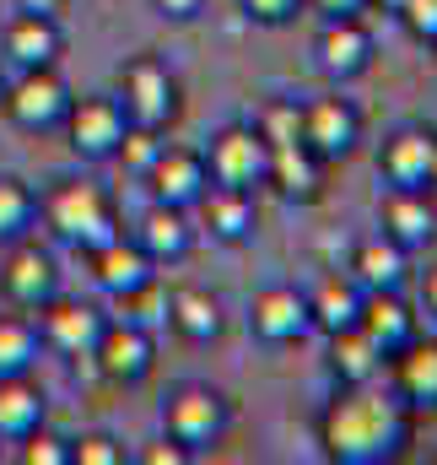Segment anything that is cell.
<instances>
[{"label": "cell", "mask_w": 437, "mask_h": 465, "mask_svg": "<svg viewBox=\"0 0 437 465\" xmlns=\"http://www.w3.org/2000/svg\"><path fill=\"white\" fill-rule=\"evenodd\" d=\"M416 439L411 406L373 384H335L329 406L319 411V444L335 465H394Z\"/></svg>", "instance_id": "6da1fadb"}, {"label": "cell", "mask_w": 437, "mask_h": 465, "mask_svg": "<svg viewBox=\"0 0 437 465\" xmlns=\"http://www.w3.org/2000/svg\"><path fill=\"white\" fill-rule=\"evenodd\" d=\"M38 217L49 223L54 238H65L76 254H87V249H98V243H109V238L124 232L119 212H113V195L98 179H82V173L54 179V184L38 195Z\"/></svg>", "instance_id": "7a4b0ae2"}, {"label": "cell", "mask_w": 437, "mask_h": 465, "mask_svg": "<svg viewBox=\"0 0 437 465\" xmlns=\"http://www.w3.org/2000/svg\"><path fill=\"white\" fill-rule=\"evenodd\" d=\"M232 417H238L232 401L221 395L217 384H206V379H184V384H173L168 401H162V433L179 439L195 460L211 455L221 439L232 433Z\"/></svg>", "instance_id": "3957f363"}, {"label": "cell", "mask_w": 437, "mask_h": 465, "mask_svg": "<svg viewBox=\"0 0 437 465\" xmlns=\"http://www.w3.org/2000/svg\"><path fill=\"white\" fill-rule=\"evenodd\" d=\"M113 98H119L130 124H146V130H162V135L184 114V87L168 71V60H157V54H130L119 65V93Z\"/></svg>", "instance_id": "277c9868"}, {"label": "cell", "mask_w": 437, "mask_h": 465, "mask_svg": "<svg viewBox=\"0 0 437 465\" xmlns=\"http://www.w3.org/2000/svg\"><path fill=\"white\" fill-rule=\"evenodd\" d=\"M71 82L60 76V65H38V71H22L16 82H5V98H0V114L11 119L16 130L27 135H44V130H60L65 109H71Z\"/></svg>", "instance_id": "5b68a950"}, {"label": "cell", "mask_w": 437, "mask_h": 465, "mask_svg": "<svg viewBox=\"0 0 437 465\" xmlns=\"http://www.w3.org/2000/svg\"><path fill=\"white\" fill-rule=\"evenodd\" d=\"M206 168H211V184L259 190L265 173H270V141L259 135L254 119H232V124H221L217 135L206 141Z\"/></svg>", "instance_id": "8992f818"}, {"label": "cell", "mask_w": 437, "mask_h": 465, "mask_svg": "<svg viewBox=\"0 0 437 465\" xmlns=\"http://www.w3.org/2000/svg\"><path fill=\"white\" fill-rule=\"evenodd\" d=\"M60 130H65V141L82 163H109L119 152V141H124V130H130V119H124L113 93H87V98H71Z\"/></svg>", "instance_id": "52a82bcc"}, {"label": "cell", "mask_w": 437, "mask_h": 465, "mask_svg": "<svg viewBox=\"0 0 437 465\" xmlns=\"http://www.w3.org/2000/svg\"><path fill=\"white\" fill-rule=\"evenodd\" d=\"M92 362H98V373H103L109 384L135 390V384H146L151 368H157V341H151V331H146L141 320H109L103 336H98V347H92Z\"/></svg>", "instance_id": "ba28073f"}, {"label": "cell", "mask_w": 437, "mask_h": 465, "mask_svg": "<svg viewBox=\"0 0 437 465\" xmlns=\"http://www.w3.org/2000/svg\"><path fill=\"white\" fill-rule=\"evenodd\" d=\"M0 298L11 309H22V314H38L49 298H60V265H54V254L38 249V243H27V238H16L11 254L0 260Z\"/></svg>", "instance_id": "9c48e42d"}, {"label": "cell", "mask_w": 437, "mask_h": 465, "mask_svg": "<svg viewBox=\"0 0 437 465\" xmlns=\"http://www.w3.org/2000/svg\"><path fill=\"white\" fill-rule=\"evenodd\" d=\"M248 331L254 341L265 347H292L314 331V314H308V292L292 287V282H270L248 298Z\"/></svg>", "instance_id": "30bf717a"}, {"label": "cell", "mask_w": 437, "mask_h": 465, "mask_svg": "<svg viewBox=\"0 0 437 465\" xmlns=\"http://www.w3.org/2000/svg\"><path fill=\"white\" fill-rule=\"evenodd\" d=\"M141 184H146V195H151V201L195 212V201L211 190L206 152H200V146H162V152L151 157V168L141 173Z\"/></svg>", "instance_id": "8fae6325"}, {"label": "cell", "mask_w": 437, "mask_h": 465, "mask_svg": "<svg viewBox=\"0 0 437 465\" xmlns=\"http://www.w3.org/2000/svg\"><path fill=\"white\" fill-rule=\"evenodd\" d=\"M87 265H92V282H98V292H109V298H146L151 287H157V260L135 243V238H109V243H98V249H87Z\"/></svg>", "instance_id": "7c38bea8"}, {"label": "cell", "mask_w": 437, "mask_h": 465, "mask_svg": "<svg viewBox=\"0 0 437 465\" xmlns=\"http://www.w3.org/2000/svg\"><path fill=\"white\" fill-rule=\"evenodd\" d=\"M373 54H378V44H373V27L362 16H325V27L314 38V60H319V71H325L329 82L367 76Z\"/></svg>", "instance_id": "4fadbf2b"}, {"label": "cell", "mask_w": 437, "mask_h": 465, "mask_svg": "<svg viewBox=\"0 0 437 465\" xmlns=\"http://www.w3.org/2000/svg\"><path fill=\"white\" fill-rule=\"evenodd\" d=\"M437 163V130L432 124H400L378 146V179L389 190H427Z\"/></svg>", "instance_id": "5bb4252c"}, {"label": "cell", "mask_w": 437, "mask_h": 465, "mask_svg": "<svg viewBox=\"0 0 437 465\" xmlns=\"http://www.w3.org/2000/svg\"><path fill=\"white\" fill-rule=\"evenodd\" d=\"M303 141L325 157V163H345L362 146V109L340 93H325L314 104H303Z\"/></svg>", "instance_id": "9a60e30c"}, {"label": "cell", "mask_w": 437, "mask_h": 465, "mask_svg": "<svg viewBox=\"0 0 437 465\" xmlns=\"http://www.w3.org/2000/svg\"><path fill=\"white\" fill-rule=\"evenodd\" d=\"M356 331L384 351V362H389V357H400V351L422 336V320H416V309H411L394 287H373V292H362Z\"/></svg>", "instance_id": "2e32d148"}, {"label": "cell", "mask_w": 437, "mask_h": 465, "mask_svg": "<svg viewBox=\"0 0 437 465\" xmlns=\"http://www.w3.org/2000/svg\"><path fill=\"white\" fill-rule=\"evenodd\" d=\"M103 325H109V314H103L98 303L49 298V303L38 309V336H44V347L65 351V357H92L98 336H103Z\"/></svg>", "instance_id": "e0dca14e"}, {"label": "cell", "mask_w": 437, "mask_h": 465, "mask_svg": "<svg viewBox=\"0 0 437 465\" xmlns=\"http://www.w3.org/2000/svg\"><path fill=\"white\" fill-rule=\"evenodd\" d=\"M0 54L16 71H38V65H60L65 54V27L60 16H38V11H16L0 27Z\"/></svg>", "instance_id": "ac0fdd59"}, {"label": "cell", "mask_w": 437, "mask_h": 465, "mask_svg": "<svg viewBox=\"0 0 437 465\" xmlns=\"http://www.w3.org/2000/svg\"><path fill=\"white\" fill-rule=\"evenodd\" d=\"M157 265H179V260H189L195 254V243H200V228H195V217L184 212V206H162V201H151L141 217H135V232H130Z\"/></svg>", "instance_id": "d6986e66"}, {"label": "cell", "mask_w": 437, "mask_h": 465, "mask_svg": "<svg viewBox=\"0 0 437 465\" xmlns=\"http://www.w3.org/2000/svg\"><path fill=\"white\" fill-rule=\"evenodd\" d=\"M195 228L211 232V243H248L254 228H259V206H254V190H227V184H211L200 201H195Z\"/></svg>", "instance_id": "ffe728a7"}, {"label": "cell", "mask_w": 437, "mask_h": 465, "mask_svg": "<svg viewBox=\"0 0 437 465\" xmlns=\"http://www.w3.org/2000/svg\"><path fill=\"white\" fill-rule=\"evenodd\" d=\"M378 232H389L400 249H427L437 238V206L427 190H389L378 201Z\"/></svg>", "instance_id": "44dd1931"}, {"label": "cell", "mask_w": 437, "mask_h": 465, "mask_svg": "<svg viewBox=\"0 0 437 465\" xmlns=\"http://www.w3.org/2000/svg\"><path fill=\"white\" fill-rule=\"evenodd\" d=\"M162 309H168V325H173L184 341H195V347H211V341H221V331H227V309H221V298L211 287L184 282V287L168 292Z\"/></svg>", "instance_id": "7402d4cb"}, {"label": "cell", "mask_w": 437, "mask_h": 465, "mask_svg": "<svg viewBox=\"0 0 437 465\" xmlns=\"http://www.w3.org/2000/svg\"><path fill=\"white\" fill-rule=\"evenodd\" d=\"M325 157L308 146V141H292V146H270V173H265V184H276L286 201H319L325 195Z\"/></svg>", "instance_id": "603a6c76"}, {"label": "cell", "mask_w": 437, "mask_h": 465, "mask_svg": "<svg viewBox=\"0 0 437 465\" xmlns=\"http://www.w3.org/2000/svg\"><path fill=\"white\" fill-rule=\"evenodd\" d=\"M49 422V395L33 373H11L0 379V439L5 444H22L33 428Z\"/></svg>", "instance_id": "cb8c5ba5"}, {"label": "cell", "mask_w": 437, "mask_h": 465, "mask_svg": "<svg viewBox=\"0 0 437 465\" xmlns=\"http://www.w3.org/2000/svg\"><path fill=\"white\" fill-rule=\"evenodd\" d=\"M394 362V395L411 411H437V336H416Z\"/></svg>", "instance_id": "d4e9b609"}, {"label": "cell", "mask_w": 437, "mask_h": 465, "mask_svg": "<svg viewBox=\"0 0 437 465\" xmlns=\"http://www.w3.org/2000/svg\"><path fill=\"white\" fill-rule=\"evenodd\" d=\"M362 282L356 276H325L314 292H308V314H314V331H325V336H335V331H351L356 325V314H362Z\"/></svg>", "instance_id": "484cf974"}, {"label": "cell", "mask_w": 437, "mask_h": 465, "mask_svg": "<svg viewBox=\"0 0 437 465\" xmlns=\"http://www.w3.org/2000/svg\"><path fill=\"white\" fill-rule=\"evenodd\" d=\"M405 271H411V249H400L389 232H373V238H362L356 243V254H351V276L373 292V287H400L405 282Z\"/></svg>", "instance_id": "4316f807"}, {"label": "cell", "mask_w": 437, "mask_h": 465, "mask_svg": "<svg viewBox=\"0 0 437 465\" xmlns=\"http://www.w3.org/2000/svg\"><path fill=\"white\" fill-rule=\"evenodd\" d=\"M329 379L335 384H373L384 379V351L373 347L356 325L329 336Z\"/></svg>", "instance_id": "83f0119b"}, {"label": "cell", "mask_w": 437, "mask_h": 465, "mask_svg": "<svg viewBox=\"0 0 437 465\" xmlns=\"http://www.w3.org/2000/svg\"><path fill=\"white\" fill-rule=\"evenodd\" d=\"M38 357H44L38 320H27V314H0V379H11V373H33Z\"/></svg>", "instance_id": "f1b7e54d"}, {"label": "cell", "mask_w": 437, "mask_h": 465, "mask_svg": "<svg viewBox=\"0 0 437 465\" xmlns=\"http://www.w3.org/2000/svg\"><path fill=\"white\" fill-rule=\"evenodd\" d=\"M38 223V190L16 173H0V243L27 238Z\"/></svg>", "instance_id": "f546056e"}, {"label": "cell", "mask_w": 437, "mask_h": 465, "mask_svg": "<svg viewBox=\"0 0 437 465\" xmlns=\"http://www.w3.org/2000/svg\"><path fill=\"white\" fill-rule=\"evenodd\" d=\"M254 124L270 146H292V141H303V104L297 98H270Z\"/></svg>", "instance_id": "4dcf8cb0"}, {"label": "cell", "mask_w": 437, "mask_h": 465, "mask_svg": "<svg viewBox=\"0 0 437 465\" xmlns=\"http://www.w3.org/2000/svg\"><path fill=\"white\" fill-rule=\"evenodd\" d=\"M168 141H162V130H146V124H130L124 130V141H119V152H113V163H124V173H146L151 168V157L162 152Z\"/></svg>", "instance_id": "1f68e13d"}, {"label": "cell", "mask_w": 437, "mask_h": 465, "mask_svg": "<svg viewBox=\"0 0 437 465\" xmlns=\"http://www.w3.org/2000/svg\"><path fill=\"white\" fill-rule=\"evenodd\" d=\"M71 465H124V439H113V433H82V439H71Z\"/></svg>", "instance_id": "d6a6232c"}, {"label": "cell", "mask_w": 437, "mask_h": 465, "mask_svg": "<svg viewBox=\"0 0 437 465\" xmlns=\"http://www.w3.org/2000/svg\"><path fill=\"white\" fill-rule=\"evenodd\" d=\"M22 465H71V439L49 433V422L33 428V433L22 439Z\"/></svg>", "instance_id": "836d02e7"}, {"label": "cell", "mask_w": 437, "mask_h": 465, "mask_svg": "<svg viewBox=\"0 0 437 465\" xmlns=\"http://www.w3.org/2000/svg\"><path fill=\"white\" fill-rule=\"evenodd\" d=\"M238 5H243V16L254 27H292L308 0H238Z\"/></svg>", "instance_id": "e575fe53"}, {"label": "cell", "mask_w": 437, "mask_h": 465, "mask_svg": "<svg viewBox=\"0 0 437 465\" xmlns=\"http://www.w3.org/2000/svg\"><path fill=\"white\" fill-rule=\"evenodd\" d=\"M394 16L405 22V33H411L416 44H437V0H405Z\"/></svg>", "instance_id": "d590c367"}, {"label": "cell", "mask_w": 437, "mask_h": 465, "mask_svg": "<svg viewBox=\"0 0 437 465\" xmlns=\"http://www.w3.org/2000/svg\"><path fill=\"white\" fill-rule=\"evenodd\" d=\"M135 460H141V465H189L195 455H189L179 439H168V433H162V439H151L146 450H135Z\"/></svg>", "instance_id": "8d00e7d4"}, {"label": "cell", "mask_w": 437, "mask_h": 465, "mask_svg": "<svg viewBox=\"0 0 437 465\" xmlns=\"http://www.w3.org/2000/svg\"><path fill=\"white\" fill-rule=\"evenodd\" d=\"M151 5H157V16L173 22V27H189V22H200V11H206V0H151Z\"/></svg>", "instance_id": "74e56055"}, {"label": "cell", "mask_w": 437, "mask_h": 465, "mask_svg": "<svg viewBox=\"0 0 437 465\" xmlns=\"http://www.w3.org/2000/svg\"><path fill=\"white\" fill-rule=\"evenodd\" d=\"M319 16H362V11H373V0H308Z\"/></svg>", "instance_id": "f35d334b"}, {"label": "cell", "mask_w": 437, "mask_h": 465, "mask_svg": "<svg viewBox=\"0 0 437 465\" xmlns=\"http://www.w3.org/2000/svg\"><path fill=\"white\" fill-rule=\"evenodd\" d=\"M22 11H38V16H65L71 0H22Z\"/></svg>", "instance_id": "ab89813d"}, {"label": "cell", "mask_w": 437, "mask_h": 465, "mask_svg": "<svg viewBox=\"0 0 437 465\" xmlns=\"http://www.w3.org/2000/svg\"><path fill=\"white\" fill-rule=\"evenodd\" d=\"M422 309H427V314L437 320V265L427 271V276H422Z\"/></svg>", "instance_id": "60d3db41"}, {"label": "cell", "mask_w": 437, "mask_h": 465, "mask_svg": "<svg viewBox=\"0 0 437 465\" xmlns=\"http://www.w3.org/2000/svg\"><path fill=\"white\" fill-rule=\"evenodd\" d=\"M373 5H384V11H400V5H405V0H373Z\"/></svg>", "instance_id": "b9f144b4"}, {"label": "cell", "mask_w": 437, "mask_h": 465, "mask_svg": "<svg viewBox=\"0 0 437 465\" xmlns=\"http://www.w3.org/2000/svg\"><path fill=\"white\" fill-rule=\"evenodd\" d=\"M427 195H437V163H432V179H427Z\"/></svg>", "instance_id": "7bdbcfd3"}, {"label": "cell", "mask_w": 437, "mask_h": 465, "mask_svg": "<svg viewBox=\"0 0 437 465\" xmlns=\"http://www.w3.org/2000/svg\"><path fill=\"white\" fill-rule=\"evenodd\" d=\"M0 98H5V76H0Z\"/></svg>", "instance_id": "ee69618b"}, {"label": "cell", "mask_w": 437, "mask_h": 465, "mask_svg": "<svg viewBox=\"0 0 437 465\" xmlns=\"http://www.w3.org/2000/svg\"><path fill=\"white\" fill-rule=\"evenodd\" d=\"M432 49H437V44H432Z\"/></svg>", "instance_id": "f6af8a7d"}]
</instances>
